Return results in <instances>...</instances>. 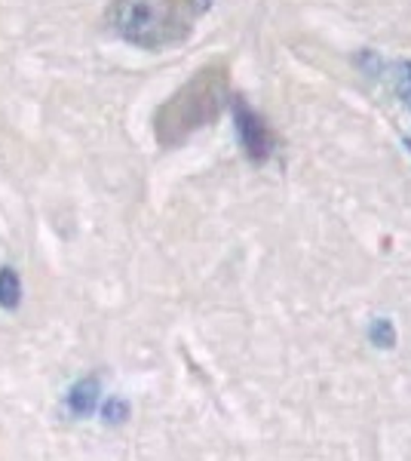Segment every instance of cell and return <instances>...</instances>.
Listing matches in <instances>:
<instances>
[{
	"instance_id": "obj_6",
	"label": "cell",
	"mask_w": 411,
	"mask_h": 461,
	"mask_svg": "<svg viewBox=\"0 0 411 461\" xmlns=\"http://www.w3.org/2000/svg\"><path fill=\"white\" fill-rule=\"evenodd\" d=\"M408 148H411V139H408Z\"/></svg>"
},
{
	"instance_id": "obj_3",
	"label": "cell",
	"mask_w": 411,
	"mask_h": 461,
	"mask_svg": "<svg viewBox=\"0 0 411 461\" xmlns=\"http://www.w3.org/2000/svg\"><path fill=\"white\" fill-rule=\"evenodd\" d=\"M237 130H240V139H243V148L252 160H267L276 148V136L271 132L255 111H249L246 105H237Z\"/></svg>"
},
{
	"instance_id": "obj_5",
	"label": "cell",
	"mask_w": 411,
	"mask_h": 461,
	"mask_svg": "<svg viewBox=\"0 0 411 461\" xmlns=\"http://www.w3.org/2000/svg\"><path fill=\"white\" fill-rule=\"evenodd\" d=\"M371 336H375V341H384V348H390L396 336H393V326L387 323V320H378V326L371 330Z\"/></svg>"
},
{
	"instance_id": "obj_2",
	"label": "cell",
	"mask_w": 411,
	"mask_h": 461,
	"mask_svg": "<svg viewBox=\"0 0 411 461\" xmlns=\"http://www.w3.org/2000/svg\"><path fill=\"white\" fill-rule=\"evenodd\" d=\"M212 0H111L108 25L126 43L163 50L182 43Z\"/></svg>"
},
{
	"instance_id": "obj_4",
	"label": "cell",
	"mask_w": 411,
	"mask_h": 461,
	"mask_svg": "<svg viewBox=\"0 0 411 461\" xmlns=\"http://www.w3.org/2000/svg\"><path fill=\"white\" fill-rule=\"evenodd\" d=\"M16 295H19V277L13 271H4L0 274V302L16 304Z\"/></svg>"
},
{
	"instance_id": "obj_1",
	"label": "cell",
	"mask_w": 411,
	"mask_h": 461,
	"mask_svg": "<svg viewBox=\"0 0 411 461\" xmlns=\"http://www.w3.org/2000/svg\"><path fill=\"white\" fill-rule=\"evenodd\" d=\"M230 105V68L228 62H209L154 111V139L163 148H178L197 130L215 123Z\"/></svg>"
}]
</instances>
